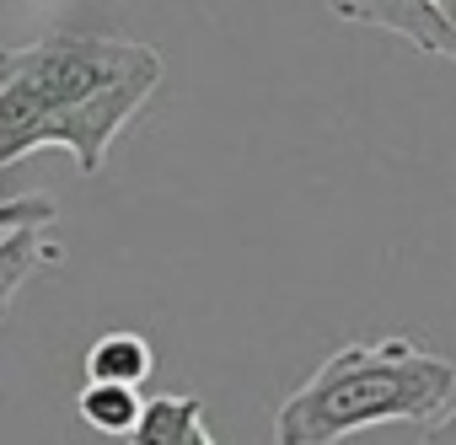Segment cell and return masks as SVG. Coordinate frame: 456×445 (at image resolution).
<instances>
[{
  "label": "cell",
  "instance_id": "1",
  "mask_svg": "<svg viewBox=\"0 0 456 445\" xmlns=\"http://www.w3.org/2000/svg\"><path fill=\"white\" fill-rule=\"evenodd\" d=\"M161 86V54L113 33H44L0 49V172L38 145H65L92 177L118 129Z\"/></svg>",
  "mask_w": 456,
  "mask_h": 445
},
{
  "label": "cell",
  "instance_id": "2",
  "mask_svg": "<svg viewBox=\"0 0 456 445\" xmlns=\"http://www.w3.org/2000/svg\"><path fill=\"white\" fill-rule=\"evenodd\" d=\"M456 397V365L413 338L333 349L274 413V445H338L370 424H429Z\"/></svg>",
  "mask_w": 456,
  "mask_h": 445
},
{
  "label": "cell",
  "instance_id": "3",
  "mask_svg": "<svg viewBox=\"0 0 456 445\" xmlns=\"http://www.w3.org/2000/svg\"><path fill=\"white\" fill-rule=\"evenodd\" d=\"M328 6H333V17H344L354 28H376V33H392V38L413 44L419 54L456 60V28L429 0H328Z\"/></svg>",
  "mask_w": 456,
  "mask_h": 445
},
{
  "label": "cell",
  "instance_id": "4",
  "mask_svg": "<svg viewBox=\"0 0 456 445\" xmlns=\"http://www.w3.org/2000/svg\"><path fill=\"white\" fill-rule=\"evenodd\" d=\"M44 263H60V247H54V242H44V226L0 231V322L12 317L17 290H22Z\"/></svg>",
  "mask_w": 456,
  "mask_h": 445
},
{
  "label": "cell",
  "instance_id": "5",
  "mask_svg": "<svg viewBox=\"0 0 456 445\" xmlns=\"http://www.w3.org/2000/svg\"><path fill=\"white\" fill-rule=\"evenodd\" d=\"M156 370V349L145 344V333H102L86 349V381H113V386H140Z\"/></svg>",
  "mask_w": 456,
  "mask_h": 445
},
{
  "label": "cell",
  "instance_id": "6",
  "mask_svg": "<svg viewBox=\"0 0 456 445\" xmlns=\"http://www.w3.org/2000/svg\"><path fill=\"white\" fill-rule=\"evenodd\" d=\"M204 434L199 397H151L129 429V445H193Z\"/></svg>",
  "mask_w": 456,
  "mask_h": 445
},
{
  "label": "cell",
  "instance_id": "7",
  "mask_svg": "<svg viewBox=\"0 0 456 445\" xmlns=\"http://www.w3.org/2000/svg\"><path fill=\"white\" fill-rule=\"evenodd\" d=\"M140 408H145L140 392H134V386H113V381H86L81 397H76V413H81L97 434H124V440H129Z\"/></svg>",
  "mask_w": 456,
  "mask_h": 445
},
{
  "label": "cell",
  "instance_id": "8",
  "mask_svg": "<svg viewBox=\"0 0 456 445\" xmlns=\"http://www.w3.org/2000/svg\"><path fill=\"white\" fill-rule=\"evenodd\" d=\"M60 214V204L49 193H22V198H6L0 204V231H17V226H49Z\"/></svg>",
  "mask_w": 456,
  "mask_h": 445
},
{
  "label": "cell",
  "instance_id": "9",
  "mask_svg": "<svg viewBox=\"0 0 456 445\" xmlns=\"http://www.w3.org/2000/svg\"><path fill=\"white\" fill-rule=\"evenodd\" d=\"M419 445H456V397H451V408L424 429V440H419Z\"/></svg>",
  "mask_w": 456,
  "mask_h": 445
},
{
  "label": "cell",
  "instance_id": "10",
  "mask_svg": "<svg viewBox=\"0 0 456 445\" xmlns=\"http://www.w3.org/2000/svg\"><path fill=\"white\" fill-rule=\"evenodd\" d=\"M429 6H435V12H440V17H445L451 28H456V0H429Z\"/></svg>",
  "mask_w": 456,
  "mask_h": 445
},
{
  "label": "cell",
  "instance_id": "11",
  "mask_svg": "<svg viewBox=\"0 0 456 445\" xmlns=\"http://www.w3.org/2000/svg\"><path fill=\"white\" fill-rule=\"evenodd\" d=\"M193 445H215V440H209V434H199V440H193Z\"/></svg>",
  "mask_w": 456,
  "mask_h": 445
}]
</instances>
